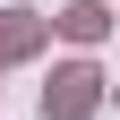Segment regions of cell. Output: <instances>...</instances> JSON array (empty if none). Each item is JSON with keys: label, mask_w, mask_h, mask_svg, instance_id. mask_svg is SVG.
Wrapping results in <instances>:
<instances>
[{"label": "cell", "mask_w": 120, "mask_h": 120, "mask_svg": "<svg viewBox=\"0 0 120 120\" xmlns=\"http://www.w3.org/2000/svg\"><path fill=\"white\" fill-rule=\"evenodd\" d=\"M43 112H60V120H77V112H94V69H69V77L43 94Z\"/></svg>", "instance_id": "cell-1"}, {"label": "cell", "mask_w": 120, "mask_h": 120, "mask_svg": "<svg viewBox=\"0 0 120 120\" xmlns=\"http://www.w3.org/2000/svg\"><path fill=\"white\" fill-rule=\"evenodd\" d=\"M0 43H9V52H26V43H34V9H17V17L0 26Z\"/></svg>", "instance_id": "cell-2"}]
</instances>
